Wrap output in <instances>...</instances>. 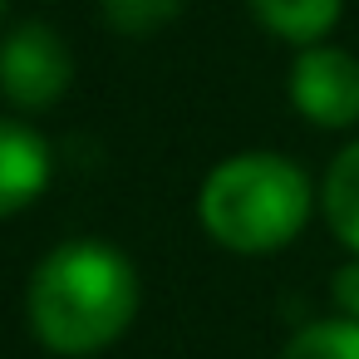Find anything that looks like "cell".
Returning <instances> with one entry per match:
<instances>
[{"label": "cell", "instance_id": "obj_8", "mask_svg": "<svg viewBox=\"0 0 359 359\" xmlns=\"http://www.w3.org/2000/svg\"><path fill=\"white\" fill-rule=\"evenodd\" d=\"M280 359H359V320H349V315L310 320L305 330L290 334Z\"/></svg>", "mask_w": 359, "mask_h": 359}, {"label": "cell", "instance_id": "obj_11", "mask_svg": "<svg viewBox=\"0 0 359 359\" xmlns=\"http://www.w3.org/2000/svg\"><path fill=\"white\" fill-rule=\"evenodd\" d=\"M0 15H6V0H0Z\"/></svg>", "mask_w": 359, "mask_h": 359}, {"label": "cell", "instance_id": "obj_1", "mask_svg": "<svg viewBox=\"0 0 359 359\" xmlns=\"http://www.w3.org/2000/svg\"><path fill=\"white\" fill-rule=\"evenodd\" d=\"M25 310L45 349L69 359L99 354L138 315V271L109 241H65L35 266Z\"/></svg>", "mask_w": 359, "mask_h": 359}, {"label": "cell", "instance_id": "obj_4", "mask_svg": "<svg viewBox=\"0 0 359 359\" xmlns=\"http://www.w3.org/2000/svg\"><path fill=\"white\" fill-rule=\"evenodd\" d=\"M290 104L315 128L359 123V60L334 45H310L290 65Z\"/></svg>", "mask_w": 359, "mask_h": 359}, {"label": "cell", "instance_id": "obj_7", "mask_svg": "<svg viewBox=\"0 0 359 359\" xmlns=\"http://www.w3.org/2000/svg\"><path fill=\"white\" fill-rule=\"evenodd\" d=\"M325 217L330 231L359 256V143H349L325 172Z\"/></svg>", "mask_w": 359, "mask_h": 359}, {"label": "cell", "instance_id": "obj_9", "mask_svg": "<svg viewBox=\"0 0 359 359\" xmlns=\"http://www.w3.org/2000/svg\"><path fill=\"white\" fill-rule=\"evenodd\" d=\"M99 11H104V20H109L118 35L138 40V35H153V30H163L168 20H177L182 0H99Z\"/></svg>", "mask_w": 359, "mask_h": 359}, {"label": "cell", "instance_id": "obj_6", "mask_svg": "<svg viewBox=\"0 0 359 359\" xmlns=\"http://www.w3.org/2000/svg\"><path fill=\"white\" fill-rule=\"evenodd\" d=\"M251 15L261 30H271L276 40H290L300 50L320 45L334 25H339V11L344 0H246Z\"/></svg>", "mask_w": 359, "mask_h": 359}, {"label": "cell", "instance_id": "obj_10", "mask_svg": "<svg viewBox=\"0 0 359 359\" xmlns=\"http://www.w3.org/2000/svg\"><path fill=\"white\" fill-rule=\"evenodd\" d=\"M334 300L349 320H359V261H349L339 276H334Z\"/></svg>", "mask_w": 359, "mask_h": 359}, {"label": "cell", "instance_id": "obj_5", "mask_svg": "<svg viewBox=\"0 0 359 359\" xmlns=\"http://www.w3.org/2000/svg\"><path fill=\"white\" fill-rule=\"evenodd\" d=\"M50 187V143L15 118H0V217L25 212Z\"/></svg>", "mask_w": 359, "mask_h": 359}, {"label": "cell", "instance_id": "obj_3", "mask_svg": "<svg viewBox=\"0 0 359 359\" xmlns=\"http://www.w3.org/2000/svg\"><path fill=\"white\" fill-rule=\"evenodd\" d=\"M69 79H74V60L45 20H25L20 30L0 40V94L15 109H30V114L55 109Z\"/></svg>", "mask_w": 359, "mask_h": 359}, {"label": "cell", "instance_id": "obj_2", "mask_svg": "<svg viewBox=\"0 0 359 359\" xmlns=\"http://www.w3.org/2000/svg\"><path fill=\"white\" fill-rule=\"evenodd\" d=\"M197 212L217 246L266 256L300 236L310 217V177L280 153H236L207 172Z\"/></svg>", "mask_w": 359, "mask_h": 359}]
</instances>
